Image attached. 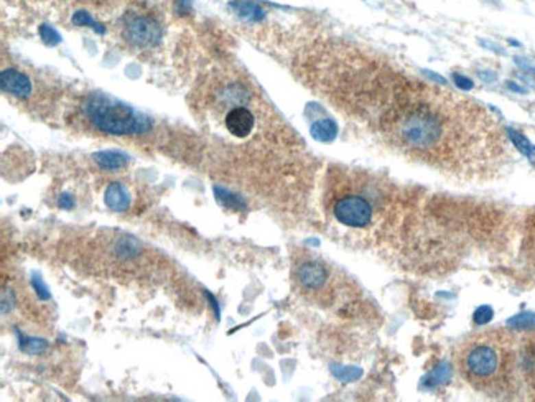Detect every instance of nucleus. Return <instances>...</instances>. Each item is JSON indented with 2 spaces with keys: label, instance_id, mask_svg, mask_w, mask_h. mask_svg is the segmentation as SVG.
<instances>
[{
  "label": "nucleus",
  "instance_id": "12",
  "mask_svg": "<svg viewBox=\"0 0 535 402\" xmlns=\"http://www.w3.org/2000/svg\"><path fill=\"white\" fill-rule=\"evenodd\" d=\"M506 132H508L510 142L516 145V149L521 152L522 155H525V157L529 158L530 162H532L535 165V145L534 143L530 142L524 134H521L516 129H506Z\"/></svg>",
  "mask_w": 535,
  "mask_h": 402
},
{
  "label": "nucleus",
  "instance_id": "16",
  "mask_svg": "<svg viewBox=\"0 0 535 402\" xmlns=\"http://www.w3.org/2000/svg\"><path fill=\"white\" fill-rule=\"evenodd\" d=\"M73 23L76 27H91L94 32H97V34H104L106 32L104 28L99 25L96 20H93V17H91L88 12H84V10L76 12V14L73 15Z\"/></svg>",
  "mask_w": 535,
  "mask_h": 402
},
{
  "label": "nucleus",
  "instance_id": "26",
  "mask_svg": "<svg viewBox=\"0 0 535 402\" xmlns=\"http://www.w3.org/2000/svg\"><path fill=\"white\" fill-rule=\"evenodd\" d=\"M508 88H509V89H512V91H516V93H521V94H524V93H525V89L522 88V86H519V84H516V83H512V81H509V83H508Z\"/></svg>",
  "mask_w": 535,
  "mask_h": 402
},
{
  "label": "nucleus",
  "instance_id": "20",
  "mask_svg": "<svg viewBox=\"0 0 535 402\" xmlns=\"http://www.w3.org/2000/svg\"><path fill=\"white\" fill-rule=\"evenodd\" d=\"M33 287H35L36 294L40 295V298H43V300H47V298H49V292H48V289H47V287H45L43 281H41V279H40L38 276H35V277H33Z\"/></svg>",
  "mask_w": 535,
  "mask_h": 402
},
{
  "label": "nucleus",
  "instance_id": "1",
  "mask_svg": "<svg viewBox=\"0 0 535 402\" xmlns=\"http://www.w3.org/2000/svg\"><path fill=\"white\" fill-rule=\"evenodd\" d=\"M458 375L491 397H516L522 391L519 338L504 328L471 333L455 351Z\"/></svg>",
  "mask_w": 535,
  "mask_h": 402
},
{
  "label": "nucleus",
  "instance_id": "8",
  "mask_svg": "<svg viewBox=\"0 0 535 402\" xmlns=\"http://www.w3.org/2000/svg\"><path fill=\"white\" fill-rule=\"evenodd\" d=\"M104 203L112 211H127L130 206L129 191L121 183H110L104 193Z\"/></svg>",
  "mask_w": 535,
  "mask_h": 402
},
{
  "label": "nucleus",
  "instance_id": "2",
  "mask_svg": "<svg viewBox=\"0 0 535 402\" xmlns=\"http://www.w3.org/2000/svg\"><path fill=\"white\" fill-rule=\"evenodd\" d=\"M84 116L94 129L110 135L145 134L152 129L150 117L102 93L86 99Z\"/></svg>",
  "mask_w": 535,
  "mask_h": 402
},
{
  "label": "nucleus",
  "instance_id": "17",
  "mask_svg": "<svg viewBox=\"0 0 535 402\" xmlns=\"http://www.w3.org/2000/svg\"><path fill=\"white\" fill-rule=\"evenodd\" d=\"M38 34L41 36V40H43V42L47 45H49V47H55V45L61 42L60 34H58V32L53 27L47 25V23L38 28Z\"/></svg>",
  "mask_w": 535,
  "mask_h": 402
},
{
  "label": "nucleus",
  "instance_id": "4",
  "mask_svg": "<svg viewBox=\"0 0 535 402\" xmlns=\"http://www.w3.org/2000/svg\"><path fill=\"white\" fill-rule=\"evenodd\" d=\"M162 27L154 19L142 14H132L126 17L123 23V36L130 45L139 48L152 47L162 38Z\"/></svg>",
  "mask_w": 535,
  "mask_h": 402
},
{
  "label": "nucleus",
  "instance_id": "18",
  "mask_svg": "<svg viewBox=\"0 0 535 402\" xmlns=\"http://www.w3.org/2000/svg\"><path fill=\"white\" fill-rule=\"evenodd\" d=\"M492 315H494V311H492L491 307H488V305L479 307V309L475 311V323L476 325H486V323L491 322Z\"/></svg>",
  "mask_w": 535,
  "mask_h": 402
},
{
  "label": "nucleus",
  "instance_id": "10",
  "mask_svg": "<svg viewBox=\"0 0 535 402\" xmlns=\"http://www.w3.org/2000/svg\"><path fill=\"white\" fill-rule=\"evenodd\" d=\"M94 162L104 170H119L129 163V155L119 150H104L93 155Z\"/></svg>",
  "mask_w": 535,
  "mask_h": 402
},
{
  "label": "nucleus",
  "instance_id": "22",
  "mask_svg": "<svg viewBox=\"0 0 535 402\" xmlns=\"http://www.w3.org/2000/svg\"><path fill=\"white\" fill-rule=\"evenodd\" d=\"M477 75H479V78H483V81H486V83H492V81H496V73L492 71H477Z\"/></svg>",
  "mask_w": 535,
  "mask_h": 402
},
{
  "label": "nucleus",
  "instance_id": "5",
  "mask_svg": "<svg viewBox=\"0 0 535 402\" xmlns=\"http://www.w3.org/2000/svg\"><path fill=\"white\" fill-rule=\"evenodd\" d=\"M519 363H521L522 388L535 396V328L519 338Z\"/></svg>",
  "mask_w": 535,
  "mask_h": 402
},
{
  "label": "nucleus",
  "instance_id": "6",
  "mask_svg": "<svg viewBox=\"0 0 535 402\" xmlns=\"http://www.w3.org/2000/svg\"><path fill=\"white\" fill-rule=\"evenodd\" d=\"M224 126L230 135L237 139H246L254 132L255 116L246 104H239L226 113Z\"/></svg>",
  "mask_w": 535,
  "mask_h": 402
},
{
  "label": "nucleus",
  "instance_id": "15",
  "mask_svg": "<svg viewBox=\"0 0 535 402\" xmlns=\"http://www.w3.org/2000/svg\"><path fill=\"white\" fill-rule=\"evenodd\" d=\"M48 343L43 340L27 338V336H20V350L28 353V355H38L47 350Z\"/></svg>",
  "mask_w": 535,
  "mask_h": 402
},
{
  "label": "nucleus",
  "instance_id": "14",
  "mask_svg": "<svg viewBox=\"0 0 535 402\" xmlns=\"http://www.w3.org/2000/svg\"><path fill=\"white\" fill-rule=\"evenodd\" d=\"M508 327L512 328V330H521V331H527V330H534L535 328V314H519L516 317L508 320Z\"/></svg>",
  "mask_w": 535,
  "mask_h": 402
},
{
  "label": "nucleus",
  "instance_id": "19",
  "mask_svg": "<svg viewBox=\"0 0 535 402\" xmlns=\"http://www.w3.org/2000/svg\"><path fill=\"white\" fill-rule=\"evenodd\" d=\"M453 81H455V84L458 86L461 91H471V89L475 88V84H473V81L469 80V78L458 75V73H455V75H453Z\"/></svg>",
  "mask_w": 535,
  "mask_h": 402
},
{
  "label": "nucleus",
  "instance_id": "11",
  "mask_svg": "<svg viewBox=\"0 0 535 402\" xmlns=\"http://www.w3.org/2000/svg\"><path fill=\"white\" fill-rule=\"evenodd\" d=\"M311 135L318 142H333L337 135V126L333 119H320L311 124Z\"/></svg>",
  "mask_w": 535,
  "mask_h": 402
},
{
  "label": "nucleus",
  "instance_id": "24",
  "mask_svg": "<svg viewBox=\"0 0 535 402\" xmlns=\"http://www.w3.org/2000/svg\"><path fill=\"white\" fill-rule=\"evenodd\" d=\"M516 63H517V64H521V68H522V69H525L527 73H532V75L535 73V68L530 67V64L527 63V61L522 60V58H516Z\"/></svg>",
  "mask_w": 535,
  "mask_h": 402
},
{
  "label": "nucleus",
  "instance_id": "23",
  "mask_svg": "<svg viewBox=\"0 0 535 402\" xmlns=\"http://www.w3.org/2000/svg\"><path fill=\"white\" fill-rule=\"evenodd\" d=\"M176 5H178L180 12H188L191 10V3H189V0H176Z\"/></svg>",
  "mask_w": 535,
  "mask_h": 402
},
{
  "label": "nucleus",
  "instance_id": "25",
  "mask_svg": "<svg viewBox=\"0 0 535 402\" xmlns=\"http://www.w3.org/2000/svg\"><path fill=\"white\" fill-rule=\"evenodd\" d=\"M481 45H483L484 48H488V50H492V51H496V53H502L501 48L497 47V45H494V43H489V42H484V40H481Z\"/></svg>",
  "mask_w": 535,
  "mask_h": 402
},
{
  "label": "nucleus",
  "instance_id": "7",
  "mask_svg": "<svg viewBox=\"0 0 535 402\" xmlns=\"http://www.w3.org/2000/svg\"><path fill=\"white\" fill-rule=\"evenodd\" d=\"M0 86H2L3 93L10 94L16 99H27L32 96L33 91L30 78L14 68L3 69L2 75H0Z\"/></svg>",
  "mask_w": 535,
  "mask_h": 402
},
{
  "label": "nucleus",
  "instance_id": "13",
  "mask_svg": "<svg viewBox=\"0 0 535 402\" xmlns=\"http://www.w3.org/2000/svg\"><path fill=\"white\" fill-rule=\"evenodd\" d=\"M214 193H216L217 201H219L222 206L230 208V210H244L246 208L244 201L239 198V196L234 195V193L224 190V188L214 187Z\"/></svg>",
  "mask_w": 535,
  "mask_h": 402
},
{
  "label": "nucleus",
  "instance_id": "3",
  "mask_svg": "<svg viewBox=\"0 0 535 402\" xmlns=\"http://www.w3.org/2000/svg\"><path fill=\"white\" fill-rule=\"evenodd\" d=\"M294 281L296 289L305 297L318 303H331L337 294L333 269L324 261L305 254L294 264Z\"/></svg>",
  "mask_w": 535,
  "mask_h": 402
},
{
  "label": "nucleus",
  "instance_id": "21",
  "mask_svg": "<svg viewBox=\"0 0 535 402\" xmlns=\"http://www.w3.org/2000/svg\"><path fill=\"white\" fill-rule=\"evenodd\" d=\"M58 204H60L63 210H71L74 206V200L69 195H61L60 200H58Z\"/></svg>",
  "mask_w": 535,
  "mask_h": 402
},
{
  "label": "nucleus",
  "instance_id": "9",
  "mask_svg": "<svg viewBox=\"0 0 535 402\" xmlns=\"http://www.w3.org/2000/svg\"><path fill=\"white\" fill-rule=\"evenodd\" d=\"M229 9H233L237 17L247 22H261L265 17V10L254 0H233L229 3Z\"/></svg>",
  "mask_w": 535,
  "mask_h": 402
}]
</instances>
